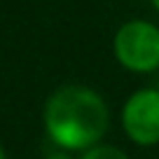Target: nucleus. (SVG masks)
<instances>
[{
	"label": "nucleus",
	"instance_id": "obj_7",
	"mask_svg": "<svg viewBox=\"0 0 159 159\" xmlns=\"http://www.w3.org/2000/svg\"><path fill=\"white\" fill-rule=\"evenodd\" d=\"M152 5H154V10L159 12V0H152Z\"/></svg>",
	"mask_w": 159,
	"mask_h": 159
},
{
	"label": "nucleus",
	"instance_id": "obj_4",
	"mask_svg": "<svg viewBox=\"0 0 159 159\" xmlns=\"http://www.w3.org/2000/svg\"><path fill=\"white\" fill-rule=\"evenodd\" d=\"M80 159H129V154L124 152V150L115 148V145H96V148L87 150V152H82V157Z\"/></svg>",
	"mask_w": 159,
	"mask_h": 159
},
{
	"label": "nucleus",
	"instance_id": "obj_3",
	"mask_svg": "<svg viewBox=\"0 0 159 159\" xmlns=\"http://www.w3.org/2000/svg\"><path fill=\"white\" fill-rule=\"evenodd\" d=\"M122 129L136 145L159 143V89H138L122 108Z\"/></svg>",
	"mask_w": 159,
	"mask_h": 159
},
{
	"label": "nucleus",
	"instance_id": "obj_6",
	"mask_svg": "<svg viewBox=\"0 0 159 159\" xmlns=\"http://www.w3.org/2000/svg\"><path fill=\"white\" fill-rule=\"evenodd\" d=\"M0 159H7V154H5V150H2V145H0Z\"/></svg>",
	"mask_w": 159,
	"mask_h": 159
},
{
	"label": "nucleus",
	"instance_id": "obj_1",
	"mask_svg": "<svg viewBox=\"0 0 159 159\" xmlns=\"http://www.w3.org/2000/svg\"><path fill=\"white\" fill-rule=\"evenodd\" d=\"M42 119L54 145L73 152H87L101 145V138L110 126V110L96 89L66 84L47 98Z\"/></svg>",
	"mask_w": 159,
	"mask_h": 159
},
{
	"label": "nucleus",
	"instance_id": "obj_5",
	"mask_svg": "<svg viewBox=\"0 0 159 159\" xmlns=\"http://www.w3.org/2000/svg\"><path fill=\"white\" fill-rule=\"evenodd\" d=\"M47 159H68V157H66V154H61V152H59V154H52V157H47Z\"/></svg>",
	"mask_w": 159,
	"mask_h": 159
},
{
	"label": "nucleus",
	"instance_id": "obj_2",
	"mask_svg": "<svg viewBox=\"0 0 159 159\" xmlns=\"http://www.w3.org/2000/svg\"><path fill=\"white\" fill-rule=\"evenodd\" d=\"M115 56L131 73H152L159 68V28L150 21H126L115 35Z\"/></svg>",
	"mask_w": 159,
	"mask_h": 159
}]
</instances>
